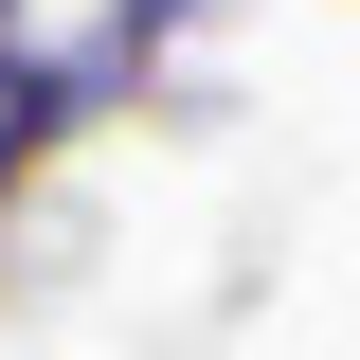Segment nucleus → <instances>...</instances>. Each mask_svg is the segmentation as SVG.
<instances>
[{"label": "nucleus", "mask_w": 360, "mask_h": 360, "mask_svg": "<svg viewBox=\"0 0 360 360\" xmlns=\"http://www.w3.org/2000/svg\"><path fill=\"white\" fill-rule=\"evenodd\" d=\"M127 108H162V72H144L108 18H90V37H37L18 72H0V127L37 144V162H54V144H90V127H127Z\"/></svg>", "instance_id": "1"}, {"label": "nucleus", "mask_w": 360, "mask_h": 360, "mask_svg": "<svg viewBox=\"0 0 360 360\" xmlns=\"http://www.w3.org/2000/svg\"><path fill=\"white\" fill-rule=\"evenodd\" d=\"M217 18H234V0H108V37H127V54H144V72H162V54H180V37H217Z\"/></svg>", "instance_id": "2"}, {"label": "nucleus", "mask_w": 360, "mask_h": 360, "mask_svg": "<svg viewBox=\"0 0 360 360\" xmlns=\"http://www.w3.org/2000/svg\"><path fill=\"white\" fill-rule=\"evenodd\" d=\"M18 180H37V144H18V127H0V198H18Z\"/></svg>", "instance_id": "3"}]
</instances>
